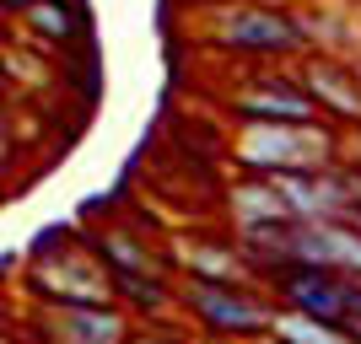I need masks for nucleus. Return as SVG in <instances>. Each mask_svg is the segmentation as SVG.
I'll use <instances>...</instances> for the list:
<instances>
[{"label": "nucleus", "mask_w": 361, "mask_h": 344, "mask_svg": "<svg viewBox=\"0 0 361 344\" xmlns=\"http://www.w3.org/2000/svg\"><path fill=\"white\" fill-rule=\"evenodd\" d=\"M238 162L248 172H313V167H334V140L329 124H264V119H243L238 135Z\"/></svg>", "instance_id": "nucleus-2"}, {"label": "nucleus", "mask_w": 361, "mask_h": 344, "mask_svg": "<svg viewBox=\"0 0 361 344\" xmlns=\"http://www.w3.org/2000/svg\"><path fill=\"white\" fill-rule=\"evenodd\" d=\"M60 339L65 344H124V317L114 307H92V301H65L60 312Z\"/></svg>", "instance_id": "nucleus-5"}, {"label": "nucleus", "mask_w": 361, "mask_h": 344, "mask_svg": "<svg viewBox=\"0 0 361 344\" xmlns=\"http://www.w3.org/2000/svg\"><path fill=\"white\" fill-rule=\"evenodd\" d=\"M232 108H238V119H264V124H324L318 103L307 97V87H302L297 75H254V81H238Z\"/></svg>", "instance_id": "nucleus-3"}, {"label": "nucleus", "mask_w": 361, "mask_h": 344, "mask_svg": "<svg viewBox=\"0 0 361 344\" xmlns=\"http://www.w3.org/2000/svg\"><path fill=\"white\" fill-rule=\"evenodd\" d=\"M211 6H216V0H211Z\"/></svg>", "instance_id": "nucleus-14"}, {"label": "nucleus", "mask_w": 361, "mask_h": 344, "mask_svg": "<svg viewBox=\"0 0 361 344\" xmlns=\"http://www.w3.org/2000/svg\"><path fill=\"white\" fill-rule=\"evenodd\" d=\"M350 226H356V231H361V215H350Z\"/></svg>", "instance_id": "nucleus-12"}, {"label": "nucleus", "mask_w": 361, "mask_h": 344, "mask_svg": "<svg viewBox=\"0 0 361 344\" xmlns=\"http://www.w3.org/2000/svg\"><path fill=\"white\" fill-rule=\"evenodd\" d=\"M205 38L216 49L264 54V60H281V54H302L307 49V32H302L297 11L259 6V0H216L211 16H205Z\"/></svg>", "instance_id": "nucleus-1"}, {"label": "nucleus", "mask_w": 361, "mask_h": 344, "mask_svg": "<svg viewBox=\"0 0 361 344\" xmlns=\"http://www.w3.org/2000/svg\"><path fill=\"white\" fill-rule=\"evenodd\" d=\"M356 146H361V140H356Z\"/></svg>", "instance_id": "nucleus-13"}, {"label": "nucleus", "mask_w": 361, "mask_h": 344, "mask_svg": "<svg viewBox=\"0 0 361 344\" xmlns=\"http://www.w3.org/2000/svg\"><path fill=\"white\" fill-rule=\"evenodd\" d=\"M38 0H0V11H11V16H22V11H32Z\"/></svg>", "instance_id": "nucleus-11"}, {"label": "nucleus", "mask_w": 361, "mask_h": 344, "mask_svg": "<svg viewBox=\"0 0 361 344\" xmlns=\"http://www.w3.org/2000/svg\"><path fill=\"white\" fill-rule=\"evenodd\" d=\"M22 27L32 32L38 49H60V44H75V38H81V16H75L65 0H38L32 11H22Z\"/></svg>", "instance_id": "nucleus-8"}, {"label": "nucleus", "mask_w": 361, "mask_h": 344, "mask_svg": "<svg viewBox=\"0 0 361 344\" xmlns=\"http://www.w3.org/2000/svg\"><path fill=\"white\" fill-rule=\"evenodd\" d=\"M302 87H307V97L318 103V113L329 119V113H340V119H361V75L345 70L340 60H307L297 75Z\"/></svg>", "instance_id": "nucleus-4"}, {"label": "nucleus", "mask_w": 361, "mask_h": 344, "mask_svg": "<svg viewBox=\"0 0 361 344\" xmlns=\"http://www.w3.org/2000/svg\"><path fill=\"white\" fill-rule=\"evenodd\" d=\"M6 156H11V129H6V113H0V167H6Z\"/></svg>", "instance_id": "nucleus-10"}, {"label": "nucleus", "mask_w": 361, "mask_h": 344, "mask_svg": "<svg viewBox=\"0 0 361 344\" xmlns=\"http://www.w3.org/2000/svg\"><path fill=\"white\" fill-rule=\"evenodd\" d=\"M281 333H286L291 344H345V339H340L345 329H329V323H313V317H286Z\"/></svg>", "instance_id": "nucleus-9"}, {"label": "nucleus", "mask_w": 361, "mask_h": 344, "mask_svg": "<svg viewBox=\"0 0 361 344\" xmlns=\"http://www.w3.org/2000/svg\"><path fill=\"white\" fill-rule=\"evenodd\" d=\"M232 210H238V226H243V231H248V226H270V221H291L286 205H281V194H275V183L264 178V172H248V178L238 183Z\"/></svg>", "instance_id": "nucleus-7"}, {"label": "nucleus", "mask_w": 361, "mask_h": 344, "mask_svg": "<svg viewBox=\"0 0 361 344\" xmlns=\"http://www.w3.org/2000/svg\"><path fill=\"white\" fill-rule=\"evenodd\" d=\"M195 312L216 329H259L264 312H259V301L248 296H232L226 285H195Z\"/></svg>", "instance_id": "nucleus-6"}]
</instances>
